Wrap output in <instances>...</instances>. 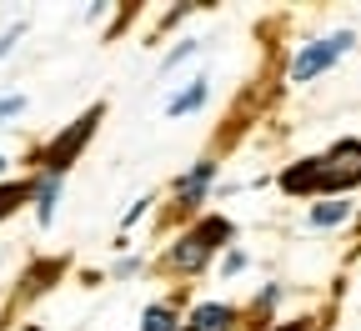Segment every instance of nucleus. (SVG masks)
Wrapping results in <instances>:
<instances>
[{"mask_svg":"<svg viewBox=\"0 0 361 331\" xmlns=\"http://www.w3.org/2000/svg\"><path fill=\"white\" fill-rule=\"evenodd\" d=\"M231 306H216V301H206V306H196L191 311V321L180 326V331H231Z\"/></svg>","mask_w":361,"mask_h":331,"instance_id":"423d86ee","label":"nucleus"},{"mask_svg":"<svg viewBox=\"0 0 361 331\" xmlns=\"http://www.w3.org/2000/svg\"><path fill=\"white\" fill-rule=\"evenodd\" d=\"M346 211H351L346 201H322V206L311 211V226H336V221H341Z\"/></svg>","mask_w":361,"mask_h":331,"instance_id":"f8f14e48","label":"nucleus"},{"mask_svg":"<svg viewBox=\"0 0 361 331\" xmlns=\"http://www.w3.org/2000/svg\"><path fill=\"white\" fill-rule=\"evenodd\" d=\"M206 101V80H196V85H186L180 96H171V106H166V116H186V111H196Z\"/></svg>","mask_w":361,"mask_h":331,"instance_id":"1a4fd4ad","label":"nucleus"},{"mask_svg":"<svg viewBox=\"0 0 361 331\" xmlns=\"http://www.w3.org/2000/svg\"><path fill=\"white\" fill-rule=\"evenodd\" d=\"M226 236H231V226H226L221 216H211V221H201L186 241H176V251H171V266L176 271H196V266H206V256L226 241Z\"/></svg>","mask_w":361,"mask_h":331,"instance_id":"f03ea898","label":"nucleus"},{"mask_svg":"<svg viewBox=\"0 0 361 331\" xmlns=\"http://www.w3.org/2000/svg\"><path fill=\"white\" fill-rule=\"evenodd\" d=\"M16 40H20V30H6V35H0V56H6L11 45H16Z\"/></svg>","mask_w":361,"mask_h":331,"instance_id":"2eb2a0df","label":"nucleus"},{"mask_svg":"<svg viewBox=\"0 0 361 331\" xmlns=\"http://www.w3.org/2000/svg\"><path fill=\"white\" fill-rule=\"evenodd\" d=\"M96 126H101V106H90V111H85L75 126H66V131L51 140V146H45V151L35 156V161L45 166V176H66V166H71V161L85 151V140L96 136Z\"/></svg>","mask_w":361,"mask_h":331,"instance_id":"f257e3e1","label":"nucleus"},{"mask_svg":"<svg viewBox=\"0 0 361 331\" xmlns=\"http://www.w3.org/2000/svg\"><path fill=\"white\" fill-rule=\"evenodd\" d=\"M211 171H216V166H211V161H201L191 176H180V196H191V201H196V196H201V186L211 181Z\"/></svg>","mask_w":361,"mask_h":331,"instance_id":"9b49d317","label":"nucleus"},{"mask_svg":"<svg viewBox=\"0 0 361 331\" xmlns=\"http://www.w3.org/2000/svg\"><path fill=\"white\" fill-rule=\"evenodd\" d=\"M30 196H35V186H30V181H11V186H0V221H6L11 211H20Z\"/></svg>","mask_w":361,"mask_h":331,"instance_id":"6e6552de","label":"nucleus"},{"mask_svg":"<svg viewBox=\"0 0 361 331\" xmlns=\"http://www.w3.org/2000/svg\"><path fill=\"white\" fill-rule=\"evenodd\" d=\"M281 331H311V326H306V321H291V326H281Z\"/></svg>","mask_w":361,"mask_h":331,"instance_id":"dca6fc26","label":"nucleus"},{"mask_svg":"<svg viewBox=\"0 0 361 331\" xmlns=\"http://www.w3.org/2000/svg\"><path fill=\"white\" fill-rule=\"evenodd\" d=\"M0 171H6V156H0Z\"/></svg>","mask_w":361,"mask_h":331,"instance_id":"f3484780","label":"nucleus"},{"mask_svg":"<svg viewBox=\"0 0 361 331\" xmlns=\"http://www.w3.org/2000/svg\"><path fill=\"white\" fill-rule=\"evenodd\" d=\"M221 266H226V271H241V266H246V256H241V251H226V261H221Z\"/></svg>","mask_w":361,"mask_h":331,"instance_id":"4468645a","label":"nucleus"},{"mask_svg":"<svg viewBox=\"0 0 361 331\" xmlns=\"http://www.w3.org/2000/svg\"><path fill=\"white\" fill-rule=\"evenodd\" d=\"M56 201H61V176H40L35 181V216L51 221L56 216Z\"/></svg>","mask_w":361,"mask_h":331,"instance_id":"0eeeda50","label":"nucleus"},{"mask_svg":"<svg viewBox=\"0 0 361 331\" xmlns=\"http://www.w3.org/2000/svg\"><path fill=\"white\" fill-rule=\"evenodd\" d=\"M281 191H291V196H301V191H322V156L291 166V171L281 176Z\"/></svg>","mask_w":361,"mask_h":331,"instance_id":"39448f33","label":"nucleus"},{"mask_svg":"<svg viewBox=\"0 0 361 331\" xmlns=\"http://www.w3.org/2000/svg\"><path fill=\"white\" fill-rule=\"evenodd\" d=\"M20 111H25V96H6V101H0V121H11Z\"/></svg>","mask_w":361,"mask_h":331,"instance_id":"ddd939ff","label":"nucleus"},{"mask_svg":"<svg viewBox=\"0 0 361 331\" xmlns=\"http://www.w3.org/2000/svg\"><path fill=\"white\" fill-rule=\"evenodd\" d=\"M361 181V140H341L331 156H322V191H346Z\"/></svg>","mask_w":361,"mask_h":331,"instance_id":"20e7f679","label":"nucleus"},{"mask_svg":"<svg viewBox=\"0 0 361 331\" xmlns=\"http://www.w3.org/2000/svg\"><path fill=\"white\" fill-rule=\"evenodd\" d=\"M351 40H356V35H346V30H336V35H326V40H311L306 51L296 56V66H291V80H316L322 71H331V66L351 51Z\"/></svg>","mask_w":361,"mask_h":331,"instance_id":"7ed1b4c3","label":"nucleus"},{"mask_svg":"<svg viewBox=\"0 0 361 331\" xmlns=\"http://www.w3.org/2000/svg\"><path fill=\"white\" fill-rule=\"evenodd\" d=\"M141 331H180V321H176L171 306H151V311L141 316Z\"/></svg>","mask_w":361,"mask_h":331,"instance_id":"9d476101","label":"nucleus"}]
</instances>
